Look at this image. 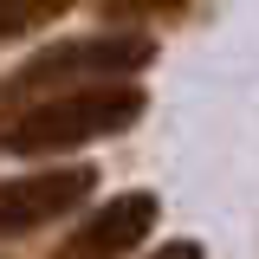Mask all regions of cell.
Listing matches in <instances>:
<instances>
[{
    "label": "cell",
    "mask_w": 259,
    "mask_h": 259,
    "mask_svg": "<svg viewBox=\"0 0 259 259\" xmlns=\"http://www.w3.org/2000/svg\"><path fill=\"white\" fill-rule=\"evenodd\" d=\"M149 110V91L136 78H97V84H71V91H52L0 117V156H20V162H39V156H71L84 143H104V136H123L130 123H143Z\"/></svg>",
    "instance_id": "cell-1"
},
{
    "label": "cell",
    "mask_w": 259,
    "mask_h": 259,
    "mask_svg": "<svg viewBox=\"0 0 259 259\" xmlns=\"http://www.w3.org/2000/svg\"><path fill=\"white\" fill-rule=\"evenodd\" d=\"M156 39L149 32H84V39H59V46H46V52H32L20 59L13 71H0V117H13V110H26L39 97L52 91H71V84H97V78H136V71H149L156 65Z\"/></svg>",
    "instance_id": "cell-2"
},
{
    "label": "cell",
    "mask_w": 259,
    "mask_h": 259,
    "mask_svg": "<svg viewBox=\"0 0 259 259\" xmlns=\"http://www.w3.org/2000/svg\"><path fill=\"white\" fill-rule=\"evenodd\" d=\"M97 194V168L91 162H52L32 175H7L0 182V240H26L39 227L78 214Z\"/></svg>",
    "instance_id": "cell-3"
},
{
    "label": "cell",
    "mask_w": 259,
    "mask_h": 259,
    "mask_svg": "<svg viewBox=\"0 0 259 259\" xmlns=\"http://www.w3.org/2000/svg\"><path fill=\"white\" fill-rule=\"evenodd\" d=\"M162 221V201L149 188H130V194H110L104 207L84 214L78 233H65V246L52 259H130Z\"/></svg>",
    "instance_id": "cell-4"
},
{
    "label": "cell",
    "mask_w": 259,
    "mask_h": 259,
    "mask_svg": "<svg viewBox=\"0 0 259 259\" xmlns=\"http://www.w3.org/2000/svg\"><path fill=\"white\" fill-rule=\"evenodd\" d=\"M71 7H84V0H0V46L7 39H26V32L52 26L59 13H71Z\"/></svg>",
    "instance_id": "cell-5"
},
{
    "label": "cell",
    "mask_w": 259,
    "mask_h": 259,
    "mask_svg": "<svg viewBox=\"0 0 259 259\" xmlns=\"http://www.w3.org/2000/svg\"><path fill=\"white\" fill-rule=\"evenodd\" d=\"M110 26H143V20H175L188 13V0H97Z\"/></svg>",
    "instance_id": "cell-6"
},
{
    "label": "cell",
    "mask_w": 259,
    "mask_h": 259,
    "mask_svg": "<svg viewBox=\"0 0 259 259\" xmlns=\"http://www.w3.org/2000/svg\"><path fill=\"white\" fill-rule=\"evenodd\" d=\"M149 259H207V253H201V240H168V246H156Z\"/></svg>",
    "instance_id": "cell-7"
}]
</instances>
